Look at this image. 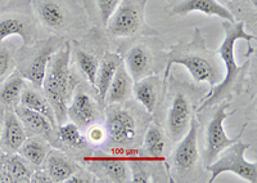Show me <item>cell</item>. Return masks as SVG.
Masks as SVG:
<instances>
[{
    "label": "cell",
    "instance_id": "32",
    "mask_svg": "<svg viewBox=\"0 0 257 183\" xmlns=\"http://www.w3.org/2000/svg\"><path fill=\"white\" fill-rule=\"evenodd\" d=\"M86 136H88L86 139L93 145H102L103 142H105V139L108 138L107 129L104 127H100L99 124H90Z\"/></svg>",
    "mask_w": 257,
    "mask_h": 183
},
{
    "label": "cell",
    "instance_id": "31",
    "mask_svg": "<svg viewBox=\"0 0 257 183\" xmlns=\"http://www.w3.org/2000/svg\"><path fill=\"white\" fill-rule=\"evenodd\" d=\"M13 70L12 54L4 48H0V84L11 75Z\"/></svg>",
    "mask_w": 257,
    "mask_h": 183
},
{
    "label": "cell",
    "instance_id": "34",
    "mask_svg": "<svg viewBox=\"0 0 257 183\" xmlns=\"http://www.w3.org/2000/svg\"><path fill=\"white\" fill-rule=\"evenodd\" d=\"M30 182H50L49 177H48L47 173H43V171H36L35 174L31 175V179Z\"/></svg>",
    "mask_w": 257,
    "mask_h": 183
},
{
    "label": "cell",
    "instance_id": "12",
    "mask_svg": "<svg viewBox=\"0 0 257 183\" xmlns=\"http://www.w3.org/2000/svg\"><path fill=\"white\" fill-rule=\"evenodd\" d=\"M67 116L77 127L93 124L98 118V107L95 101L88 93L77 92L67 106Z\"/></svg>",
    "mask_w": 257,
    "mask_h": 183
},
{
    "label": "cell",
    "instance_id": "25",
    "mask_svg": "<svg viewBox=\"0 0 257 183\" xmlns=\"http://www.w3.org/2000/svg\"><path fill=\"white\" fill-rule=\"evenodd\" d=\"M100 168L104 174L113 182L123 183L130 180V168L123 160L107 157L100 160Z\"/></svg>",
    "mask_w": 257,
    "mask_h": 183
},
{
    "label": "cell",
    "instance_id": "22",
    "mask_svg": "<svg viewBox=\"0 0 257 183\" xmlns=\"http://www.w3.org/2000/svg\"><path fill=\"white\" fill-rule=\"evenodd\" d=\"M38 15L41 24L52 30H61L66 25V13L61 4L54 0H45L39 4Z\"/></svg>",
    "mask_w": 257,
    "mask_h": 183
},
{
    "label": "cell",
    "instance_id": "20",
    "mask_svg": "<svg viewBox=\"0 0 257 183\" xmlns=\"http://www.w3.org/2000/svg\"><path fill=\"white\" fill-rule=\"evenodd\" d=\"M20 156L35 168L44 165L45 159L49 154V145L44 138L31 137L26 138L17 151Z\"/></svg>",
    "mask_w": 257,
    "mask_h": 183
},
{
    "label": "cell",
    "instance_id": "21",
    "mask_svg": "<svg viewBox=\"0 0 257 183\" xmlns=\"http://www.w3.org/2000/svg\"><path fill=\"white\" fill-rule=\"evenodd\" d=\"M123 65H125L126 70L135 83L139 79L146 76L147 72H148L149 66H151V54L142 45H135L126 54Z\"/></svg>",
    "mask_w": 257,
    "mask_h": 183
},
{
    "label": "cell",
    "instance_id": "15",
    "mask_svg": "<svg viewBox=\"0 0 257 183\" xmlns=\"http://www.w3.org/2000/svg\"><path fill=\"white\" fill-rule=\"evenodd\" d=\"M121 63H122V58L114 53H107L100 61L95 85H94L98 92V100H99L100 106H105V96H107V92H108L117 68Z\"/></svg>",
    "mask_w": 257,
    "mask_h": 183
},
{
    "label": "cell",
    "instance_id": "24",
    "mask_svg": "<svg viewBox=\"0 0 257 183\" xmlns=\"http://www.w3.org/2000/svg\"><path fill=\"white\" fill-rule=\"evenodd\" d=\"M57 134H58V139L61 142H63L64 145H67L71 148H85L88 145V139L86 137L82 136L80 127H77L75 123H62L59 124L58 130H57Z\"/></svg>",
    "mask_w": 257,
    "mask_h": 183
},
{
    "label": "cell",
    "instance_id": "3",
    "mask_svg": "<svg viewBox=\"0 0 257 183\" xmlns=\"http://www.w3.org/2000/svg\"><path fill=\"white\" fill-rule=\"evenodd\" d=\"M222 27H224L225 31V39L221 45H220L219 50H217V54H219L220 59H221L225 66V77L222 81L217 84L216 88L210 92L202 100V105L199 106L198 111L221 100L222 96L229 90L235 77L242 71V67L238 65L237 59H235V45H237V43L239 40L251 43L252 40L256 39V36L245 31L244 22L224 21L222 22Z\"/></svg>",
    "mask_w": 257,
    "mask_h": 183
},
{
    "label": "cell",
    "instance_id": "10",
    "mask_svg": "<svg viewBox=\"0 0 257 183\" xmlns=\"http://www.w3.org/2000/svg\"><path fill=\"white\" fill-rule=\"evenodd\" d=\"M57 42L58 40L56 38H50L48 42L41 45L27 65L24 74H21L36 88H41V85H43L49 61L57 50Z\"/></svg>",
    "mask_w": 257,
    "mask_h": 183
},
{
    "label": "cell",
    "instance_id": "28",
    "mask_svg": "<svg viewBox=\"0 0 257 183\" xmlns=\"http://www.w3.org/2000/svg\"><path fill=\"white\" fill-rule=\"evenodd\" d=\"M7 175L12 182H30L31 179V170L27 168L26 161L21 156L11 155L6 161Z\"/></svg>",
    "mask_w": 257,
    "mask_h": 183
},
{
    "label": "cell",
    "instance_id": "2",
    "mask_svg": "<svg viewBox=\"0 0 257 183\" xmlns=\"http://www.w3.org/2000/svg\"><path fill=\"white\" fill-rule=\"evenodd\" d=\"M194 40L192 43H179L169 52L166 61L165 77L169 76V70L173 65L184 66L196 83H207L208 85H217L220 83L221 71L216 58L207 50L203 40L199 38L196 30Z\"/></svg>",
    "mask_w": 257,
    "mask_h": 183
},
{
    "label": "cell",
    "instance_id": "11",
    "mask_svg": "<svg viewBox=\"0 0 257 183\" xmlns=\"http://www.w3.org/2000/svg\"><path fill=\"white\" fill-rule=\"evenodd\" d=\"M194 12L207 16H216L224 21H235L233 13L217 0H183L171 8L170 15L184 16Z\"/></svg>",
    "mask_w": 257,
    "mask_h": 183
},
{
    "label": "cell",
    "instance_id": "1",
    "mask_svg": "<svg viewBox=\"0 0 257 183\" xmlns=\"http://www.w3.org/2000/svg\"><path fill=\"white\" fill-rule=\"evenodd\" d=\"M70 43H64L50 58L47 74L41 85L45 97L54 111L58 125L64 123L67 118L68 102L75 88V80L70 70Z\"/></svg>",
    "mask_w": 257,
    "mask_h": 183
},
{
    "label": "cell",
    "instance_id": "17",
    "mask_svg": "<svg viewBox=\"0 0 257 183\" xmlns=\"http://www.w3.org/2000/svg\"><path fill=\"white\" fill-rule=\"evenodd\" d=\"M44 164L45 173L49 177L50 182L54 183L67 182L79 170L75 162H72L70 159L64 157L63 155L56 152V151H50Z\"/></svg>",
    "mask_w": 257,
    "mask_h": 183
},
{
    "label": "cell",
    "instance_id": "27",
    "mask_svg": "<svg viewBox=\"0 0 257 183\" xmlns=\"http://www.w3.org/2000/svg\"><path fill=\"white\" fill-rule=\"evenodd\" d=\"M165 146H166V143H165L164 136L161 133V130L155 125L149 127L146 136H144L143 142V147L147 154L152 159H161L162 155H164Z\"/></svg>",
    "mask_w": 257,
    "mask_h": 183
},
{
    "label": "cell",
    "instance_id": "26",
    "mask_svg": "<svg viewBox=\"0 0 257 183\" xmlns=\"http://www.w3.org/2000/svg\"><path fill=\"white\" fill-rule=\"evenodd\" d=\"M13 35H18L25 43L29 42V27L18 17H6L0 20V42Z\"/></svg>",
    "mask_w": 257,
    "mask_h": 183
},
{
    "label": "cell",
    "instance_id": "23",
    "mask_svg": "<svg viewBox=\"0 0 257 183\" xmlns=\"http://www.w3.org/2000/svg\"><path fill=\"white\" fill-rule=\"evenodd\" d=\"M24 88L25 77L22 75H9L0 85V104L6 106H17Z\"/></svg>",
    "mask_w": 257,
    "mask_h": 183
},
{
    "label": "cell",
    "instance_id": "35",
    "mask_svg": "<svg viewBox=\"0 0 257 183\" xmlns=\"http://www.w3.org/2000/svg\"><path fill=\"white\" fill-rule=\"evenodd\" d=\"M3 121H4L3 111L0 110V136H2V130H3Z\"/></svg>",
    "mask_w": 257,
    "mask_h": 183
},
{
    "label": "cell",
    "instance_id": "33",
    "mask_svg": "<svg viewBox=\"0 0 257 183\" xmlns=\"http://www.w3.org/2000/svg\"><path fill=\"white\" fill-rule=\"evenodd\" d=\"M130 180L134 183H149L151 182V175L148 171L139 164V162H132L130 168Z\"/></svg>",
    "mask_w": 257,
    "mask_h": 183
},
{
    "label": "cell",
    "instance_id": "5",
    "mask_svg": "<svg viewBox=\"0 0 257 183\" xmlns=\"http://www.w3.org/2000/svg\"><path fill=\"white\" fill-rule=\"evenodd\" d=\"M147 0H121L109 18L107 31L113 38H127L137 34L144 24Z\"/></svg>",
    "mask_w": 257,
    "mask_h": 183
},
{
    "label": "cell",
    "instance_id": "30",
    "mask_svg": "<svg viewBox=\"0 0 257 183\" xmlns=\"http://www.w3.org/2000/svg\"><path fill=\"white\" fill-rule=\"evenodd\" d=\"M120 3L121 0H96V8H98L99 18L104 26L108 24L109 18L113 15Z\"/></svg>",
    "mask_w": 257,
    "mask_h": 183
},
{
    "label": "cell",
    "instance_id": "6",
    "mask_svg": "<svg viewBox=\"0 0 257 183\" xmlns=\"http://www.w3.org/2000/svg\"><path fill=\"white\" fill-rule=\"evenodd\" d=\"M228 109L229 104L224 102L217 107V110L213 114L212 119L208 121L207 130H206V148H205V161L206 166L210 165L213 160L216 159L222 151L230 145H233L234 142H237L238 139L242 138L243 132H244L245 127L243 128L242 132L238 134L237 137L230 138L226 134L224 128L225 119L228 118Z\"/></svg>",
    "mask_w": 257,
    "mask_h": 183
},
{
    "label": "cell",
    "instance_id": "18",
    "mask_svg": "<svg viewBox=\"0 0 257 183\" xmlns=\"http://www.w3.org/2000/svg\"><path fill=\"white\" fill-rule=\"evenodd\" d=\"M133 95L147 113L153 114L160 95V80L156 76H144L135 81L133 85Z\"/></svg>",
    "mask_w": 257,
    "mask_h": 183
},
{
    "label": "cell",
    "instance_id": "29",
    "mask_svg": "<svg viewBox=\"0 0 257 183\" xmlns=\"http://www.w3.org/2000/svg\"><path fill=\"white\" fill-rule=\"evenodd\" d=\"M76 62L79 65L80 71L86 77V80L91 85H95L98 68H99V62L96 61L95 57L93 54L88 53V52H85V50H77Z\"/></svg>",
    "mask_w": 257,
    "mask_h": 183
},
{
    "label": "cell",
    "instance_id": "8",
    "mask_svg": "<svg viewBox=\"0 0 257 183\" xmlns=\"http://www.w3.org/2000/svg\"><path fill=\"white\" fill-rule=\"evenodd\" d=\"M192 118V104L189 98L184 93L178 92L174 96L171 106L167 113V134L171 141L178 142L187 133Z\"/></svg>",
    "mask_w": 257,
    "mask_h": 183
},
{
    "label": "cell",
    "instance_id": "14",
    "mask_svg": "<svg viewBox=\"0 0 257 183\" xmlns=\"http://www.w3.org/2000/svg\"><path fill=\"white\" fill-rule=\"evenodd\" d=\"M133 85H134V80L132 79L122 62L118 66L112 79V83L105 96V105H123L127 102L133 95Z\"/></svg>",
    "mask_w": 257,
    "mask_h": 183
},
{
    "label": "cell",
    "instance_id": "4",
    "mask_svg": "<svg viewBox=\"0 0 257 183\" xmlns=\"http://www.w3.org/2000/svg\"><path fill=\"white\" fill-rule=\"evenodd\" d=\"M249 145L238 139L233 145L225 148L221 154L206 166L211 173L210 182H213L222 173H233L249 183L257 182V164L245 159V151Z\"/></svg>",
    "mask_w": 257,
    "mask_h": 183
},
{
    "label": "cell",
    "instance_id": "16",
    "mask_svg": "<svg viewBox=\"0 0 257 183\" xmlns=\"http://www.w3.org/2000/svg\"><path fill=\"white\" fill-rule=\"evenodd\" d=\"M15 114L18 116L21 123L24 124L25 129L30 130L31 133L38 134L45 139L52 138L53 128L54 127L44 115H41L40 113L34 111L31 109H27L22 105L15 106Z\"/></svg>",
    "mask_w": 257,
    "mask_h": 183
},
{
    "label": "cell",
    "instance_id": "7",
    "mask_svg": "<svg viewBox=\"0 0 257 183\" xmlns=\"http://www.w3.org/2000/svg\"><path fill=\"white\" fill-rule=\"evenodd\" d=\"M105 129L111 141L117 145H130L137 136L135 119L120 105H109L107 109Z\"/></svg>",
    "mask_w": 257,
    "mask_h": 183
},
{
    "label": "cell",
    "instance_id": "9",
    "mask_svg": "<svg viewBox=\"0 0 257 183\" xmlns=\"http://www.w3.org/2000/svg\"><path fill=\"white\" fill-rule=\"evenodd\" d=\"M198 130L199 121L196 118H192L189 129L178 141L179 143L174 151L173 161L174 165L180 170H190L198 162Z\"/></svg>",
    "mask_w": 257,
    "mask_h": 183
},
{
    "label": "cell",
    "instance_id": "13",
    "mask_svg": "<svg viewBox=\"0 0 257 183\" xmlns=\"http://www.w3.org/2000/svg\"><path fill=\"white\" fill-rule=\"evenodd\" d=\"M26 138V129L18 116L15 113H7L4 115L3 130H2V136H0L2 150L9 152V154H15Z\"/></svg>",
    "mask_w": 257,
    "mask_h": 183
},
{
    "label": "cell",
    "instance_id": "19",
    "mask_svg": "<svg viewBox=\"0 0 257 183\" xmlns=\"http://www.w3.org/2000/svg\"><path fill=\"white\" fill-rule=\"evenodd\" d=\"M40 88H36V86H26L25 85L24 90L21 93L20 97V105L27 107V109H31L34 111H38L41 115H44L48 120L53 124V127L57 125L56 115H54V111H53L52 106H50L49 101L47 100L45 95H41Z\"/></svg>",
    "mask_w": 257,
    "mask_h": 183
}]
</instances>
